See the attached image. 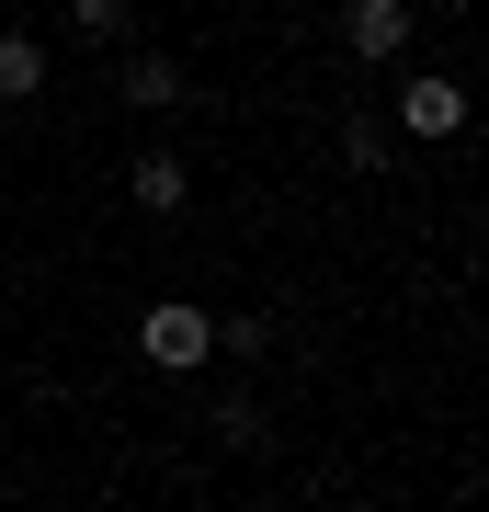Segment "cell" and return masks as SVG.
<instances>
[{
  "mask_svg": "<svg viewBox=\"0 0 489 512\" xmlns=\"http://www.w3.org/2000/svg\"><path fill=\"white\" fill-rule=\"evenodd\" d=\"M285 12H308V0H285Z\"/></svg>",
  "mask_w": 489,
  "mask_h": 512,
  "instance_id": "9c48e42d",
  "label": "cell"
},
{
  "mask_svg": "<svg viewBox=\"0 0 489 512\" xmlns=\"http://www.w3.org/2000/svg\"><path fill=\"white\" fill-rule=\"evenodd\" d=\"M114 92H126L137 114H160V103H182V69H171V57H126V80H114Z\"/></svg>",
  "mask_w": 489,
  "mask_h": 512,
  "instance_id": "8992f818",
  "label": "cell"
},
{
  "mask_svg": "<svg viewBox=\"0 0 489 512\" xmlns=\"http://www.w3.org/2000/svg\"><path fill=\"white\" fill-rule=\"evenodd\" d=\"M80 35H126V0H80Z\"/></svg>",
  "mask_w": 489,
  "mask_h": 512,
  "instance_id": "ba28073f",
  "label": "cell"
},
{
  "mask_svg": "<svg viewBox=\"0 0 489 512\" xmlns=\"http://www.w3.org/2000/svg\"><path fill=\"white\" fill-rule=\"evenodd\" d=\"M137 342H148V365H160V376H182V365H205V353H217V319L182 308V296H160V308L137 319Z\"/></svg>",
  "mask_w": 489,
  "mask_h": 512,
  "instance_id": "6da1fadb",
  "label": "cell"
},
{
  "mask_svg": "<svg viewBox=\"0 0 489 512\" xmlns=\"http://www.w3.org/2000/svg\"><path fill=\"white\" fill-rule=\"evenodd\" d=\"M46 92V46L35 35H0V103H35Z\"/></svg>",
  "mask_w": 489,
  "mask_h": 512,
  "instance_id": "5b68a950",
  "label": "cell"
},
{
  "mask_svg": "<svg viewBox=\"0 0 489 512\" xmlns=\"http://www.w3.org/2000/svg\"><path fill=\"white\" fill-rule=\"evenodd\" d=\"M342 46L353 57H399L410 46V0H353V12H342Z\"/></svg>",
  "mask_w": 489,
  "mask_h": 512,
  "instance_id": "3957f363",
  "label": "cell"
},
{
  "mask_svg": "<svg viewBox=\"0 0 489 512\" xmlns=\"http://www.w3.org/2000/svg\"><path fill=\"white\" fill-rule=\"evenodd\" d=\"M455 126H467V92H455L444 69H410V80H399V137L433 148V137H455Z\"/></svg>",
  "mask_w": 489,
  "mask_h": 512,
  "instance_id": "7a4b0ae2",
  "label": "cell"
},
{
  "mask_svg": "<svg viewBox=\"0 0 489 512\" xmlns=\"http://www.w3.org/2000/svg\"><path fill=\"white\" fill-rule=\"evenodd\" d=\"M126 194L148 205V217H182V194H194V183H182V160H160V148H148V160L126 171Z\"/></svg>",
  "mask_w": 489,
  "mask_h": 512,
  "instance_id": "277c9868",
  "label": "cell"
},
{
  "mask_svg": "<svg viewBox=\"0 0 489 512\" xmlns=\"http://www.w3.org/2000/svg\"><path fill=\"white\" fill-rule=\"evenodd\" d=\"M342 160H353V171H387V126H376V114H353V126H342Z\"/></svg>",
  "mask_w": 489,
  "mask_h": 512,
  "instance_id": "52a82bcc",
  "label": "cell"
}]
</instances>
